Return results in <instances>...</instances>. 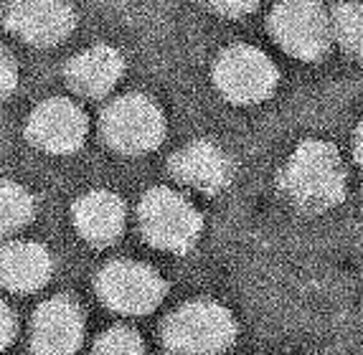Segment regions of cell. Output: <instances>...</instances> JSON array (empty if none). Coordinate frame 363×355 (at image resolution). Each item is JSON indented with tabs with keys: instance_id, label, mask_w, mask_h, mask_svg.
<instances>
[{
	"instance_id": "6da1fadb",
	"label": "cell",
	"mask_w": 363,
	"mask_h": 355,
	"mask_svg": "<svg viewBox=\"0 0 363 355\" xmlns=\"http://www.w3.org/2000/svg\"><path fill=\"white\" fill-rule=\"evenodd\" d=\"M279 191L295 208L320 213L345 198V168L340 152L325 140H305L279 168Z\"/></svg>"
},
{
	"instance_id": "7a4b0ae2",
	"label": "cell",
	"mask_w": 363,
	"mask_h": 355,
	"mask_svg": "<svg viewBox=\"0 0 363 355\" xmlns=\"http://www.w3.org/2000/svg\"><path fill=\"white\" fill-rule=\"evenodd\" d=\"M140 231L150 247L186 254L199 241L203 218L194 203L170 188H150L138 205Z\"/></svg>"
},
{
	"instance_id": "3957f363",
	"label": "cell",
	"mask_w": 363,
	"mask_h": 355,
	"mask_svg": "<svg viewBox=\"0 0 363 355\" xmlns=\"http://www.w3.org/2000/svg\"><path fill=\"white\" fill-rule=\"evenodd\" d=\"M163 340L178 355H216L234 345L236 322L216 302L196 300L165 320Z\"/></svg>"
},
{
	"instance_id": "277c9868",
	"label": "cell",
	"mask_w": 363,
	"mask_h": 355,
	"mask_svg": "<svg viewBox=\"0 0 363 355\" xmlns=\"http://www.w3.org/2000/svg\"><path fill=\"white\" fill-rule=\"evenodd\" d=\"M104 142L125 155L155 150L165 137L163 109L145 94H125L109 102L99 120Z\"/></svg>"
},
{
	"instance_id": "5b68a950",
	"label": "cell",
	"mask_w": 363,
	"mask_h": 355,
	"mask_svg": "<svg viewBox=\"0 0 363 355\" xmlns=\"http://www.w3.org/2000/svg\"><path fill=\"white\" fill-rule=\"evenodd\" d=\"M267 23L274 41L303 61L323 59L333 41V23L320 0H282Z\"/></svg>"
},
{
	"instance_id": "8992f818",
	"label": "cell",
	"mask_w": 363,
	"mask_h": 355,
	"mask_svg": "<svg viewBox=\"0 0 363 355\" xmlns=\"http://www.w3.org/2000/svg\"><path fill=\"white\" fill-rule=\"evenodd\" d=\"M279 72L274 61L249 43H231L213 64V84L234 104H257L274 94Z\"/></svg>"
},
{
	"instance_id": "52a82bcc",
	"label": "cell",
	"mask_w": 363,
	"mask_h": 355,
	"mask_svg": "<svg viewBox=\"0 0 363 355\" xmlns=\"http://www.w3.org/2000/svg\"><path fill=\"white\" fill-rule=\"evenodd\" d=\"M168 284L152 266L140 261H109L97 277V295L120 315H147L163 302Z\"/></svg>"
},
{
	"instance_id": "ba28073f",
	"label": "cell",
	"mask_w": 363,
	"mask_h": 355,
	"mask_svg": "<svg viewBox=\"0 0 363 355\" xmlns=\"http://www.w3.org/2000/svg\"><path fill=\"white\" fill-rule=\"evenodd\" d=\"M89 120L84 109L72 99L54 96L38 104L26 122V137L51 155H69L84 145Z\"/></svg>"
},
{
	"instance_id": "9c48e42d",
	"label": "cell",
	"mask_w": 363,
	"mask_h": 355,
	"mask_svg": "<svg viewBox=\"0 0 363 355\" xmlns=\"http://www.w3.org/2000/svg\"><path fill=\"white\" fill-rule=\"evenodd\" d=\"M6 26L30 46L49 48L72 33L77 13L67 0H11L6 8Z\"/></svg>"
},
{
	"instance_id": "30bf717a",
	"label": "cell",
	"mask_w": 363,
	"mask_h": 355,
	"mask_svg": "<svg viewBox=\"0 0 363 355\" xmlns=\"http://www.w3.org/2000/svg\"><path fill=\"white\" fill-rule=\"evenodd\" d=\"M84 337V315L69 297L46 300L33 317V353L74 355Z\"/></svg>"
},
{
	"instance_id": "8fae6325",
	"label": "cell",
	"mask_w": 363,
	"mask_h": 355,
	"mask_svg": "<svg viewBox=\"0 0 363 355\" xmlns=\"http://www.w3.org/2000/svg\"><path fill=\"white\" fill-rule=\"evenodd\" d=\"M168 168L178 183L196 188L201 193H208V196L224 191L231 181V173H234L226 152L208 140L188 142L183 150H178L170 157Z\"/></svg>"
},
{
	"instance_id": "7c38bea8",
	"label": "cell",
	"mask_w": 363,
	"mask_h": 355,
	"mask_svg": "<svg viewBox=\"0 0 363 355\" xmlns=\"http://www.w3.org/2000/svg\"><path fill=\"white\" fill-rule=\"evenodd\" d=\"M122 72H125V59L120 51L99 43V46H89L86 51L69 59L64 77L77 94L102 99L115 89V84L122 79Z\"/></svg>"
},
{
	"instance_id": "4fadbf2b",
	"label": "cell",
	"mask_w": 363,
	"mask_h": 355,
	"mask_svg": "<svg viewBox=\"0 0 363 355\" xmlns=\"http://www.w3.org/2000/svg\"><path fill=\"white\" fill-rule=\"evenodd\" d=\"M74 226L94 247L117 241L125 229V203L112 191H89L74 203Z\"/></svg>"
},
{
	"instance_id": "5bb4252c",
	"label": "cell",
	"mask_w": 363,
	"mask_h": 355,
	"mask_svg": "<svg viewBox=\"0 0 363 355\" xmlns=\"http://www.w3.org/2000/svg\"><path fill=\"white\" fill-rule=\"evenodd\" d=\"M3 284L13 292H36L51 277V254L33 241H16L3 249Z\"/></svg>"
},
{
	"instance_id": "9a60e30c",
	"label": "cell",
	"mask_w": 363,
	"mask_h": 355,
	"mask_svg": "<svg viewBox=\"0 0 363 355\" xmlns=\"http://www.w3.org/2000/svg\"><path fill=\"white\" fill-rule=\"evenodd\" d=\"M330 23H333V38L345 54L363 59V3L356 0L335 3Z\"/></svg>"
},
{
	"instance_id": "2e32d148",
	"label": "cell",
	"mask_w": 363,
	"mask_h": 355,
	"mask_svg": "<svg viewBox=\"0 0 363 355\" xmlns=\"http://www.w3.org/2000/svg\"><path fill=\"white\" fill-rule=\"evenodd\" d=\"M33 208H36L33 198L23 186L11 181L3 183V191H0V226L6 234L23 229L26 223L33 218Z\"/></svg>"
},
{
	"instance_id": "e0dca14e",
	"label": "cell",
	"mask_w": 363,
	"mask_h": 355,
	"mask_svg": "<svg viewBox=\"0 0 363 355\" xmlns=\"http://www.w3.org/2000/svg\"><path fill=\"white\" fill-rule=\"evenodd\" d=\"M94 355H145V345L130 327H112L97 340Z\"/></svg>"
},
{
	"instance_id": "ac0fdd59",
	"label": "cell",
	"mask_w": 363,
	"mask_h": 355,
	"mask_svg": "<svg viewBox=\"0 0 363 355\" xmlns=\"http://www.w3.org/2000/svg\"><path fill=\"white\" fill-rule=\"evenodd\" d=\"M199 3L211 13H216V16L239 18V16H247V13L255 11L262 0H199Z\"/></svg>"
},
{
	"instance_id": "d6986e66",
	"label": "cell",
	"mask_w": 363,
	"mask_h": 355,
	"mask_svg": "<svg viewBox=\"0 0 363 355\" xmlns=\"http://www.w3.org/2000/svg\"><path fill=\"white\" fill-rule=\"evenodd\" d=\"M16 81H18V74H16V64H13L11 54H3V94H11L13 86H16Z\"/></svg>"
},
{
	"instance_id": "ffe728a7",
	"label": "cell",
	"mask_w": 363,
	"mask_h": 355,
	"mask_svg": "<svg viewBox=\"0 0 363 355\" xmlns=\"http://www.w3.org/2000/svg\"><path fill=\"white\" fill-rule=\"evenodd\" d=\"M3 348L13 343V337H16V322H13V312L8 305H3Z\"/></svg>"
},
{
	"instance_id": "44dd1931",
	"label": "cell",
	"mask_w": 363,
	"mask_h": 355,
	"mask_svg": "<svg viewBox=\"0 0 363 355\" xmlns=\"http://www.w3.org/2000/svg\"><path fill=\"white\" fill-rule=\"evenodd\" d=\"M353 157H356V163L363 168V122L356 127V135H353Z\"/></svg>"
}]
</instances>
